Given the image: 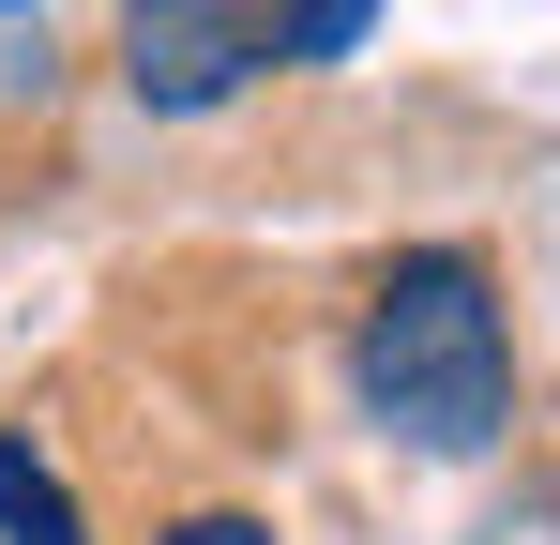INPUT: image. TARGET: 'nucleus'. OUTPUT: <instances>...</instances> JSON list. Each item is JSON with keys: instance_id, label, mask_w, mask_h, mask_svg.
<instances>
[{"instance_id": "obj_2", "label": "nucleus", "mask_w": 560, "mask_h": 545, "mask_svg": "<svg viewBox=\"0 0 560 545\" xmlns=\"http://www.w3.org/2000/svg\"><path fill=\"white\" fill-rule=\"evenodd\" d=\"M106 61L121 91L152 106V121H212L228 91H258V0H121V31H106Z\"/></svg>"}, {"instance_id": "obj_4", "label": "nucleus", "mask_w": 560, "mask_h": 545, "mask_svg": "<svg viewBox=\"0 0 560 545\" xmlns=\"http://www.w3.org/2000/svg\"><path fill=\"white\" fill-rule=\"evenodd\" d=\"M0 545H92L77 500H61V469L31 454V425H0Z\"/></svg>"}, {"instance_id": "obj_3", "label": "nucleus", "mask_w": 560, "mask_h": 545, "mask_svg": "<svg viewBox=\"0 0 560 545\" xmlns=\"http://www.w3.org/2000/svg\"><path fill=\"white\" fill-rule=\"evenodd\" d=\"M364 31H378V0H273V15H258V61H273V77H334Z\"/></svg>"}, {"instance_id": "obj_5", "label": "nucleus", "mask_w": 560, "mask_h": 545, "mask_svg": "<svg viewBox=\"0 0 560 545\" xmlns=\"http://www.w3.org/2000/svg\"><path fill=\"white\" fill-rule=\"evenodd\" d=\"M152 545H273V515H243V500H197V515H167Z\"/></svg>"}, {"instance_id": "obj_1", "label": "nucleus", "mask_w": 560, "mask_h": 545, "mask_svg": "<svg viewBox=\"0 0 560 545\" xmlns=\"http://www.w3.org/2000/svg\"><path fill=\"white\" fill-rule=\"evenodd\" d=\"M349 394L409 454H485L515 425V318H500V272L469 243H409L378 258L364 318H349Z\"/></svg>"}]
</instances>
